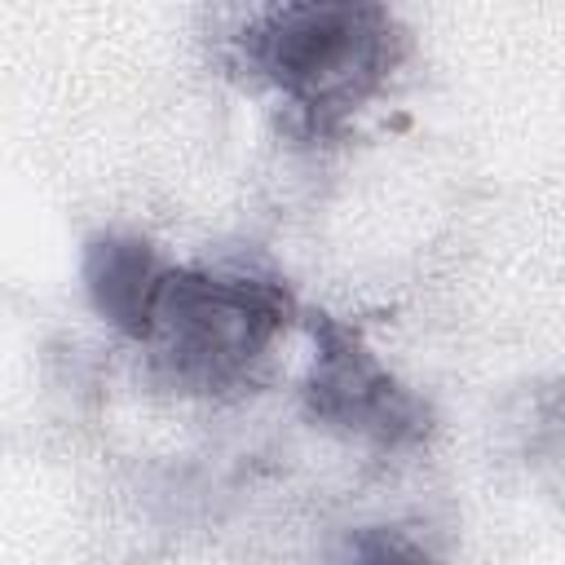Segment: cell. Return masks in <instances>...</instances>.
<instances>
[{"label":"cell","instance_id":"cell-3","mask_svg":"<svg viewBox=\"0 0 565 565\" xmlns=\"http://www.w3.org/2000/svg\"><path fill=\"white\" fill-rule=\"evenodd\" d=\"M300 327L309 335L300 411L313 428L380 455H406L428 446L437 428L428 397L411 388L353 322L327 309H300Z\"/></svg>","mask_w":565,"mask_h":565},{"label":"cell","instance_id":"cell-1","mask_svg":"<svg viewBox=\"0 0 565 565\" xmlns=\"http://www.w3.org/2000/svg\"><path fill=\"white\" fill-rule=\"evenodd\" d=\"M411 57V26L375 0H282L216 26V66L265 97L300 141H340L384 102Z\"/></svg>","mask_w":565,"mask_h":565},{"label":"cell","instance_id":"cell-2","mask_svg":"<svg viewBox=\"0 0 565 565\" xmlns=\"http://www.w3.org/2000/svg\"><path fill=\"white\" fill-rule=\"evenodd\" d=\"M296 322L300 300L274 269L168 260L137 349L159 388L221 402L265 380L278 340Z\"/></svg>","mask_w":565,"mask_h":565},{"label":"cell","instance_id":"cell-4","mask_svg":"<svg viewBox=\"0 0 565 565\" xmlns=\"http://www.w3.org/2000/svg\"><path fill=\"white\" fill-rule=\"evenodd\" d=\"M163 269L168 260L159 256V247L132 230H97L79 252V278L93 313L132 344L141 340Z\"/></svg>","mask_w":565,"mask_h":565},{"label":"cell","instance_id":"cell-5","mask_svg":"<svg viewBox=\"0 0 565 565\" xmlns=\"http://www.w3.org/2000/svg\"><path fill=\"white\" fill-rule=\"evenodd\" d=\"M322 565H441V561L415 525L371 521V525H353L327 552Z\"/></svg>","mask_w":565,"mask_h":565}]
</instances>
